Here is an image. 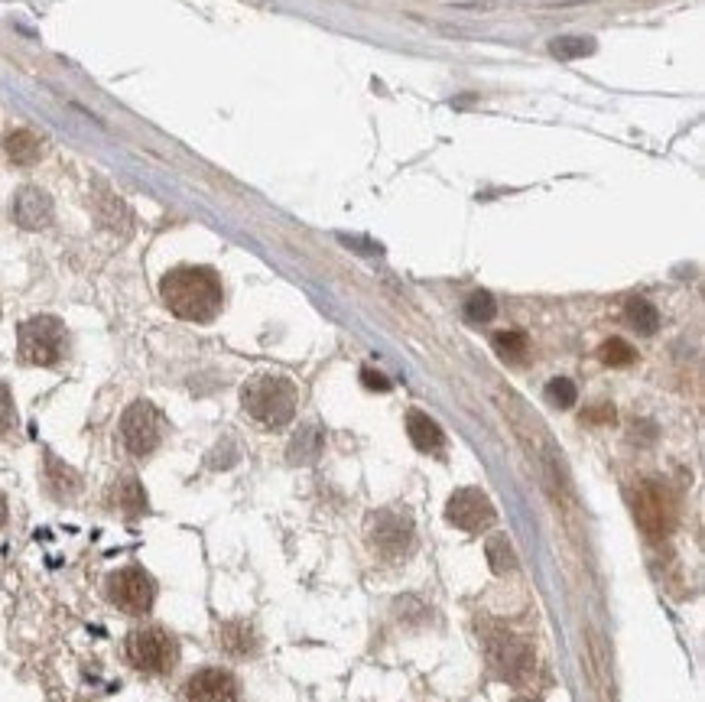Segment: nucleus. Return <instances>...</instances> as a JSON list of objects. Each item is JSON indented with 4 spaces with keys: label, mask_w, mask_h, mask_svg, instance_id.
Segmentation results:
<instances>
[{
    "label": "nucleus",
    "mask_w": 705,
    "mask_h": 702,
    "mask_svg": "<svg viewBox=\"0 0 705 702\" xmlns=\"http://www.w3.org/2000/svg\"><path fill=\"white\" fill-rule=\"evenodd\" d=\"M160 296L169 312L186 322H212L225 303V290L212 267L169 270L160 283Z\"/></svg>",
    "instance_id": "obj_1"
},
{
    "label": "nucleus",
    "mask_w": 705,
    "mask_h": 702,
    "mask_svg": "<svg viewBox=\"0 0 705 702\" xmlns=\"http://www.w3.org/2000/svg\"><path fill=\"white\" fill-rule=\"evenodd\" d=\"M241 403L267 429H283L296 416V390L283 377H254V381H247L241 390Z\"/></svg>",
    "instance_id": "obj_2"
},
{
    "label": "nucleus",
    "mask_w": 705,
    "mask_h": 702,
    "mask_svg": "<svg viewBox=\"0 0 705 702\" xmlns=\"http://www.w3.org/2000/svg\"><path fill=\"white\" fill-rule=\"evenodd\" d=\"M124 654H127V663L134 670L163 676V673H169L176 667L179 644L166 628H160V624H140V628H134L127 634Z\"/></svg>",
    "instance_id": "obj_3"
},
{
    "label": "nucleus",
    "mask_w": 705,
    "mask_h": 702,
    "mask_svg": "<svg viewBox=\"0 0 705 702\" xmlns=\"http://www.w3.org/2000/svg\"><path fill=\"white\" fill-rule=\"evenodd\" d=\"M69 348V332H65L62 319L56 316H33L20 325L17 332V351L20 361L36 364V368H52L65 358Z\"/></svg>",
    "instance_id": "obj_4"
},
{
    "label": "nucleus",
    "mask_w": 705,
    "mask_h": 702,
    "mask_svg": "<svg viewBox=\"0 0 705 702\" xmlns=\"http://www.w3.org/2000/svg\"><path fill=\"white\" fill-rule=\"evenodd\" d=\"M108 598L117 611L140 618V615H147L156 602V582L147 569L124 566L108 576Z\"/></svg>",
    "instance_id": "obj_5"
},
{
    "label": "nucleus",
    "mask_w": 705,
    "mask_h": 702,
    "mask_svg": "<svg viewBox=\"0 0 705 702\" xmlns=\"http://www.w3.org/2000/svg\"><path fill=\"white\" fill-rule=\"evenodd\" d=\"M160 439H163V416H160V410H156L153 403H147V400L130 403V407L124 410V416H121V442H124V449L130 455H137V459H143V455H150L156 446H160Z\"/></svg>",
    "instance_id": "obj_6"
},
{
    "label": "nucleus",
    "mask_w": 705,
    "mask_h": 702,
    "mask_svg": "<svg viewBox=\"0 0 705 702\" xmlns=\"http://www.w3.org/2000/svg\"><path fill=\"white\" fill-rule=\"evenodd\" d=\"M446 520L452 527L468 530V533H478L494 524V504L488 501L485 491L478 488H462L455 491L449 504H446Z\"/></svg>",
    "instance_id": "obj_7"
},
{
    "label": "nucleus",
    "mask_w": 705,
    "mask_h": 702,
    "mask_svg": "<svg viewBox=\"0 0 705 702\" xmlns=\"http://www.w3.org/2000/svg\"><path fill=\"white\" fill-rule=\"evenodd\" d=\"M634 511H637V524H641L644 533H650V537H663V533H670V527H673V501H670V494L657 485V481H644V485L637 488Z\"/></svg>",
    "instance_id": "obj_8"
},
{
    "label": "nucleus",
    "mask_w": 705,
    "mask_h": 702,
    "mask_svg": "<svg viewBox=\"0 0 705 702\" xmlns=\"http://www.w3.org/2000/svg\"><path fill=\"white\" fill-rule=\"evenodd\" d=\"M410 540H413V524L407 514L377 511L371 517V543L384 556H403L410 550Z\"/></svg>",
    "instance_id": "obj_9"
},
{
    "label": "nucleus",
    "mask_w": 705,
    "mask_h": 702,
    "mask_svg": "<svg viewBox=\"0 0 705 702\" xmlns=\"http://www.w3.org/2000/svg\"><path fill=\"white\" fill-rule=\"evenodd\" d=\"M186 702H238V683L228 670L205 667L189 676L186 689H182Z\"/></svg>",
    "instance_id": "obj_10"
},
{
    "label": "nucleus",
    "mask_w": 705,
    "mask_h": 702,
    "mask_svg": "<svg viewBox=\"0 0 705 702\" xmlns=\"http://www.w3.org/2000/svg\"><path fill=\"white\" fill-rule=\"evenodd\" d=\"M13 221H17L20 228L26 231H39L46 228L52 221V202L43 189H33L26 186L17 192V199H13Z\"/></svg>",
    "instance_id": "obj_11"
},
{
    "label": "nucleus",
    "mask_w": 705,
    "mask_h": 702,
    "mask_svg": "<svg viewBox=\"0 0 705 702\" xmlns=\"http://www.w3.org/2000/svg\"><path fill=\"white\" fill-rule=\"evenodd\" d=\"M407 433H410L413 446L420 449V452L442 455V446H446V436H442L439 423H436V420H429L426 413L410 410V416H407Z\"/></svg>",
    "instance_id": "obj_12"
},
{
    "label": "nucleus",
    "mask_w": 705,
    "mask_h": 702,
    "mask_svg": "<svg viewBox=\"0 0 705 702\" xmlns=\"http://www.w3.org/2000/svg\"><path fill=\"white\" fill-rule=\"evenodd\" d=\"M4 150L10 156V163L30 166V163L39 160V156H43V143H39V137L33 134V130H13V134L7 137V143H4Z\"/></svg>",
    "instance_id": "obj_13"
},
{
    "label": "nucleus",
    "mask_w": 705,
    "mask_h": 702,
    "mask_svg": "<svg viewBox=\"0 0 705 702\" xmlns=\"http://www.w3.org/2000/svg\"><path fill=\"white\" fill-rule=\"evenodd\" d=\"M624 316H628L631 329H637L641 335H654L660 329V316L657 309L647 303V299H628V306H624Z\"/></svg>",
    "instance_id": "obj_14"
},
{
    "label": "nucleus",
    "mask_w": 705,
    "mask_h": 702,
    "mask_svg": "<svg viewBox=\"0 0 705 702\" xmlns=\"http://www.w3.org/2000/svg\"><path fill=\"white\" fill-rule=\"evenodd\" d=\"M221 644H225L231 657H247L254 650L251 624H225V628H221Z\"/></svg>",
    "instance_id": "obj_15"
},
{
    "label": "nucleus",
    "mask_w": 705,
    "mask_h": 702,
    "mask_svg": "<svg viewBox=\"0 0 705 702\" xmlns=\"http://www.w3.org/2000/svg\"><path fill=\"white\" fill-rule=\"evenodd\" d=\"M494 351H498L501 358L507 361H524L527 358V351H530V342H527V335L524 332H498L494 335Z\"/></svg>",
    "instance_id": "obj_16"
},
{
    "label": "nucleus",
    "mask_w": 705,
    "mask_h": 702,
    "mask_svg": "<svg viewBox=\"0 0 705 702\" xmlns=\"http://www.w3.org/2000/svg\"><path fill=\"white\" fill-rule=\"evenodd\" d=\"M322 449V436H319V429L316 426H309L303 429L296 439H293V449H290V459L293 462H312L319 455Z\"/></svg>",
    "instance_id": "obj_17"
},
{
    "label": "nucleus",
    "mask_w": 705,
    "mask_h": 702,
    "mask_svg": "<svg viewBox=\"0 0 705 702\" xmlns=\"http://www.w3.org/2000/svg\"><path fill=\"white\" fill-rule=\"evenodd\" d=\"M598 358L611 364V368H628V364L637 358V351L624 342V338H608V342L598 348Z\"/></svg>",
    "instance_id": "obj_18"
},
{
    "label": "nucleus",
    "mask_w": 705,
    "mask_h": 702,
    "mask_svg": "<svg viewBox=\"0 0 705 702\" xmlns=\"http://www.w3.org/2000/svg\"><path fill=\"white\" fill-rule=\"evenodd\" d=\"M488 563H491L494 572H501V576H504L507 569H514L517 559H514L511 540H507V537H491V540H488Z\"/></svg>",
    "instance_id": "obj_19"
},
{
    "label": "nucleus",
    "mask_w": 705,
    "mask_h": 702,
    "mask_svg": "<svg viewBox=\"0 0 705 702\" xmlns=\"http://www.w3.org/2000/svg\"><path fill=\"white\" fill-rule=\"evenodd\" d=\"M494 312H498V306H494L491 293L478 290V293L468 296V303H465V319L468 322H488V319H494Z\"/></svg>",
    "instance_id": "obj_20"
},
{
    "label": "nucleus",
    "mask_w": 705,
    "mask_h": 702,
    "mask_svg": "<svg viewBox=\"0 0 705 702\" xmlns=\"http://www.w3.org/2000/svg\"><path fill=\"white\" fill-rule=\"evenodd\" d=\"M117 504H121L127 514H137L147 507V494H143V488L134 478H127V481H121V488H117Z\"/></svg>",
    "instance_id": "obj_21"
},
{
    "label": "nucleus",
    "mask_w": 705,
    "mask_h": 702,
    "mask_svg": "<svg viewBox=\"0 0 705 702\" xmlns=\"http://www.w3.org/2000/svg\"><path fill=\"white\" fill-rule=\"evenodd\" d=\"M546 397H550V403H556V407H572L576 403V384L566 381V377H556V381L546 384Z\"/></svg>",
    "instance_id": "obj_22"
},
{
    "label": "nucleus",
    "mask_w": 705,
    "mask_h": 702,
    "mask_svg": "<svg viewBox=\"0 0 705 702\" xmlns=\"http://www.w3.org/2000/svg\"><path fill=\"white\" fill-rule=\"evenodd\" d=\"M13 423H17V410H13V397L7 384H0V436L10 433Z\"/></svg>",
    "instance_id": "obj_23"
},
{
    "label": "nucleus",
    "mask_w": 705,
    "mask_h": 702,
    "mask_svg": "<svg viewBox=\"0 0 705 702\" xmlns=\"http://www.w3.org/2000/svg\"><path fill=\"white\" fill-rule=\"evenodd\" d=\"M556 56H585L592 52V43H582V39H563V43H553Z\"/></svg>",
    "instance_id": "obj_24"
},
{
    "label": "nucleus",
    "mask_w": 705,
    "mask_h": 702,
    "mask_svg": "<svg viewBox=\"0 0 705 702\" xmlns=\"http://www.w3.org/2000/svg\"><path fill=\"white\" fill-rule=\"evenodd\" d=\"M361 377H364V384H368V387H374V390H387V387H390V381H387V377L374 374L371 368H364V371H361Z\"/></svg>",
    "instance_id": "obj_25"
},
{
    "label": "nucleus",
    "mask_w": 705,
    "mask_h": 702,
    "mask_svg": "<svg viewBox=\"0 0 705 702\" xmlns=\"http://www.w3.org/2000/svg\"><path fill=\"white\" fill-rule=\"evenodd\" d=\"M7 524V501H4V494H0V527Z\"/></svg>",
    "instance_id": "obj_26"
},
{
    "label": "nucleus",
    "mask_w": 705,
    "mask_h": 702,
    "mask_svg": "<svg viewBox=\"0 0 705 702\" xmlns=\"http://www.w3.org/2000/svg\"><path fill=\"white\" fill-rule=\"evenodd\" d=\"M517 702H524V699H517Z\"/></svg>",
    "instance_id": "obj_27"
}]
</instances>
